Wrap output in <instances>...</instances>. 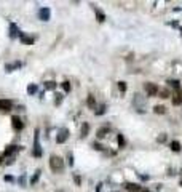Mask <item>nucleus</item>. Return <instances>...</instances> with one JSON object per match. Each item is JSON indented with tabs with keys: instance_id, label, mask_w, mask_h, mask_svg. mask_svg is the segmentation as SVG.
<instances>
[{
	"instance_id": "nucleus-22",
	"label": "nucleus",
	"mask_w": 182,
	"mask_h": 192,
	"mask_svg": "<svg viewBox=\"0 0 182 192\" xmlns=\"http://www.w3.org/2000/svg\"><path fill=\"white\" fill-rule=\"evenodd\" d=\"M40 173H42L40 170H37V171H35V174H34V176L31 178V184H35V183L38 181V178H40Z\"/></svg>"
},
{
	"instance_id": "nucleus-19",
	"label": "nucleus",
	"mask_w": 182,
	"mask_h": 192,
	"mask_svg": "<svg viewBox=\"0 0 182 192\" xmlns=\"http://www.w3.org/2000/svg\"><path fill=\"white\" fill-rule=\"evenodd\" d=\"M88 131H90V125H88V123H83V125H81V136H83V138L88 134Z\"/></svg>"
},
{
	"instance_id": "nucleus-2",
	"label": "nucleus",
	"mask_w": 182,
	"mask_h": 192,
	"mask_svg": "<svg viewBox=\"0 0 182 192\" xmlns=\"http://www.w3.org/2000/svg\"><path fill=\"white\" fill-rule=\"evenodd\" d=\"M133 104H134V107L137 109L139 112H144L145 111V98H144L142 94L136 93L134 94V99H133Z\"/></svg>"
},
{
	"instance_id": "nucleus-4",
	"label": "nucleus",
	"mask_w": 182,
	"mask_h": 192,
	"mask_svg": "<svg viewBox=\"0 0 182 192\" xmlns=\"http://www.w3.org/2000/svg\"><path fill=\"white\" fill-rule=\"evenodd\" d=\"M69 139V130L64 127V128H59L58 131V136H56V141H58V144H62Z\"/></svg>"
},
{
	"instance_id": "nucleus-5",
	"label": "nucleus",
	"mask_w": 182,
	"mask_h": 192,
	"mask_svg": "<svg viewBox=\"0 0 182 192\" xmlns=\"http://www.w3.org/2000/svg\"><path fill=\"white\" fill-rule=\"evenodd\" d=\"M38 18L42 19V21H48L50 18H51V10L50 8H40L38 10Z\"/></svg>"
},
{
	"instance_id": "nucleus-34",
	"label": "nucleus",
	"mask_w": 182,
	"mask_h": 192,
	"mask_svg": "<svg viewBox=\"0 0 182 192\" xmlns=\"http://www.w3.org/2000/svg\"><path fill=\"white\" fill-rule=\"evenodd\" d=\"M142 192H150V190H142Z\"/></svg>"
},
{
	"instance_id": "nucleus-25",
	"label": "nucleus",
	"mask_w": 182,
	"mask_h": 192,
	"mask_svg": "<svg viewBox=\"0 0 182 192\" xmlns=\"http://www.w3.org/2000/svg\"><path fill=\"white\" fill-rule=\"evenodd\" d=\"M27 93H29V94H34V93H37V85L31 83L29 87H27Z\"/></svg>"
},
{
	"instance_id": "nucleus-33",
	"label": "nucleus",
	"mask_w": 182,
	"mask_h": 192,
	"mask_svg": "<svg viewBox=\"0 0 182 192\" xmlns=\"http://www.w3.org/2000/svg\"><path fill=\"white\" fill-rule=\"evenodd\" d=\"M5 181H13V176H8V174H7V176H5Z\"/></svg>"
},
{
	"instance_id": "nucleus-23",
	"label": "nucleus",
	"mask_w": 182,
	"mask_h": 192,
	"mask_svg": "<svg viewBox=\"0 0 182 192\" xmlns=\"http://www.w3.org/2000/svg\"><path fill=\"white\" fill-rule=\"evenodd\" d=\"M45 88H47V90H54V88H56V82H53V80L47 82V83H45Z\"/></svg>"
},
{
	"instance_id": "nucleus-24",
	"label": "nucleus",
	"mask_w": 182,
	"mask_h": 192,
	"mask_svg": "<svg viewBox=\"0 0 182 192\" xmlns=\"http://www.w3.org/2000/svg\"><path fill=\"white\" fill-rule=\"evenodd\" d=\"M96 115H102V114H106V104H102V106H99V109H96Z\"/></svg>"
},
{
	"instance_id": "nucleus-31",
	"label": "nucleus",
	"mask_w": 182,
	"mask_h": 192,
	"mask_svg": "<svg viewBox=\"0 0 182 192\" xmlns=\"http://www.w3.org/2000/svg\"><path fill=\"white\" fill-rule=\"evenodd\" d=\"M19 184H21V186H24V184H26V174H22V176L19 178Z\"/></svg>"
},
{
	"instance_id": "nucleus-29",
	"label": "nucleus",
	"mask_w": 182,
	"mask_h": 192,
	"mask_svg": "<svg viewBox=\"0 0 182 192\" xmlns=\"http://www.w3.org/2000/svg\"><path fill=\"white\" fill-rule=\"evenodd\" d=\"M118 146H120V147H123V146H125V139H123V136H121V134H118Z\"/></svg>"
},
{
	"instance_id": "nucleus-9",
	"label": "nucleus",
	"mask_w": 182,
	"mask_h": 192,
	"mask_svg": "<svg viewBox=\"0 0 182 192\" xmlns=\"http://www.w3.org/2000/svg\"><path fill=\"white\" fill-rule=\"evenodd\" d=\"M110 133V127H101L99 130H97V133H96V136H97V139H102V138H106V136Z\"/></svg>"
},
{
	"instance_id": "nucleus-14",
	"label": "nucleus",
	"mask_w": 182,
	"mask_h": 192,
	"mask_svg": "<svg viewBox=\"0 0 182 192\" xmlns=\"http://www.w3.org/2000/svg\"><path fill=\"white\" fill-rule=\"evenodd\" d=\"M19 34H21V32L18 31V26H16V24H10V37L15 38V37L19 35Z\"/></svg>"
},
{
	"instance_id": "nucleus-10",
	"label": "nucleus",
	"mask_w": 182,
	"mask_h": 192,
	"mask_svg": "<svg viewBox=\"0 0 182 192\" xmlns=\"http://www.w3.org/2000/svg\"><path fill=\"white\" fill-rule=\"evenodd\" d=\"M21 150V146H8L7 149H5V155L8 157V155H13V154H16V152H19Z\"/></svg>"
},
{
	"instance_id": "nucleus-18",
	"label": "nucleus",
	"mask_w": 182,
	"mask_h": 192,
	"mask_svg": "<svg viewBox=\"0 0 182 192\" xmlns=\"http://www.w3.org/2000/svg\"><path fill=\"white\" fill-rule=\"evenodd\" d=\"M153 111H155V114H165L166 112V107L165 106H155V107H153Z\"/></svg>"
},
{
	"instance_id": "nucleus-3",
	"label": "nucleus",
	"mask_w": 182,
	"mask_h": 192,
	"mask_svg": "<svg viewBox=\"0 0 182 192\" xmlns=\"http://www.w3.org/2000/svg\"><path fill=\"white\" fill-rule=\"evenodd\" d=\"M144 90H145V93L149 94V96H155V94H158V87H157V83H152V82H147V83H144Z\"/></svg>"
},
{
	"instance_id": "nucleus-20",
	"label": "nucleus",
	"mask_w": 182,
	"mask_h": 192,
	"mask_svg": "<svg viewBox=\"0 0 182 192\" xmlns=\"http://www.w3.org/2000/svg\"><path fill=\"white\" fill-rule=\"evenodd\" d=\"M168 83H170V87H173L176 91L177 90H180V85H179V80H170V82H168Z\"/></svg>"
},
{
	"instance_id": "nucleus-32",
	"label": "nucleus",
	"mask_w": 182,
	"mask_h": 192,
	"mask_svg": "<svg viewBox=\"0 0 182 192\" xmlns=\"http://www.w3.org/2000/svg\"><path fill=\"white\" fill-rule=\"evenodd\" d=\"M93 147H94V149H97V150H102V146H101V144H97V143H94V144H93Z\"/></svg>"
},
{
	"instance_id": "nucleus-13",
	"label": "nucleus",
	"mask_w": 182,
	"mask_h": 192,
	"mask_svg": "<svg viewBox=\"0 0 182 192\" xmlns=\"http://www.w3.org/2000/svg\"><path fill=\"white\" fill-rule=\"evenodd\" d=\"M126 190H130V192H141L142 189H141V186H139V184L128 183V184H126Z\"/></svg>"
},
{
	"instance_id": "nucleus-15",
	"label": "nucleus",
	"mask_w": 182,
	"mask_h": 192,
	"mask_svg": "<svg viewBox=\"0 0 182 192\" xmlns=\"http://www.w3.org/2000/svg\"><path fill=\"white\" fill-rule=\"evenodd\" d=\"M21 66H22V63L16 61V63H13V64H7V66H5V69H7V72H11L13 69H16V67H21Z\"/></svg>"
},
{
	"instance_id": "nucleus-35",
	"label": "nucleus",
	"mask_w": 182,
	"mask_h": 192,
	"mask_svg": "<svg viewBox=\"0 0 182 192\" xmlns=\"http://www.w3.org/2000/svg\"><path fill=\"white\" fill-rule=\"evenodd\" d=\"M0 163H2V157H0Z\"/></svg>"
},
{
	"instance_id": "nucleus-26",
	"label": "nucleus",
	"mask_w": 182,
	"mask_h": 192,
	"mask_svg": "<svg viewBox=\"0 0 182 192\" xmlns=\"http://www.w3.org/2000/svg\"><path fill=\"white\" fill-rule=\"evenodd\" d=\"M96 16H97V18H99V21H101V23H102V21L106 19V16H104V13H102L101 10H96Z\"/></svg>"
},
{
	"instance_id": "nucleus-30",
	"label": "nucleus",
	"mask_w": 182,
	"mask_h": 192,
	"mask_svg": "<svg viewBox=\"0 0 182 192\" xmlns=\"http://www.w3.org/2000/svg\"><path fill=\"white\" fill-rule=\"evenodd\" d=\"M158 143H165L166 141V134H161V136H158V139H157Z\"/></svg>"
},
{
	"instance_id": "nucleus-27",
	"label": "nucleus",
	"mask_w": 182,
	"mask_h": 192,
	"mask_svg": "<svg viewBox=\"0 0 182 192\" xmlns=\"http://www.w3.org/2000/svg\"><path fill=\"white\" fill-rule=\"evenodd\" d=\"M62 88H64V91H71V83L69 82H62Z\"/></svg>"
},
{
	"instance_id": "nucleus-28",
	"label": "nucleus",
	"mask_w": 182,
	"mask_h": 192,
	"mask_svg": "<svg viewBox=\"0 0 182 192\" xmlns=\"http://www.w3.org/2000/svg\"><path fill=\"white\" fill-rule=\"evenodd\" d=\"M118 88H120V91H126V83L125 82H118Z\"/></svg>"
},
{
	"instance_id": "nucleus-11",
	"label": "nucleus",
	"mask_w": 182,
	"mask_h": 192,
	"mask_svg": "<svg viewBox=\"0 0 182 192\" xmlns=\"http://www.w3.org/2000/svg\"><path fill=\"white\" fill-rule=\"evenodd\" d=\"M173 104H174V106L182 104V88L177 90V91L174 93V96H173Z\"/></svg>"
},
{
	"instance_id": "nucleus-1",
	"label": "nucleus",
	"mask_w": 182,
	"mask_h": 192,
	"mask_svg": "<svg viewBox=\"0 0 182 192\" xmlns=\"http://www.w3.org/2000/svg\"><path fill=\"white\" fill-rule=\"evenodd\" d=\"M50 168L54 171V173H59L64 170V160L59 157V155H51L50 157Z\"/></svg>"
},
{
	"instance_id": "nucleus-7",
	"label": "nucleus",
	"mask_w": 182,
	"mask_h": 192,
	"mask_svg": "<svg viewBox=\"0 0 182 192\" xmlns=\"http://www.w3.org/2000/svg\"><path fill=\"white\" fill-rule=\"evenodd\" d=\"M11 125H13V128H15L16 131H21L22 127H24V123H22V120H21L18 115H13V119H11Z\"/></svg>"
},
{
	"instance_id": "nucleus-16",
	"label": "nucleus",
	"mask_w": 182,
	"mask_h": 192,
	"mask_svg": "<svg viewBox=\"0 0 182 192\" xmlns=\"http://www.w3.org/2000/svg\"><path fill=\"white\" fill-rule=\"evenodd\" d=\"M86 104H88V107H90V109H96V101H94V96H93V94H90V96H88Z\"/></svg>"
},
{
	"instance_id": "nucleus-6",
	"label": "nucleus",
	"mask_w": 182,
	"mask_h": 192,
	"mask_svg": "<svg viewBox=\"0 0 182 192\" xmlns=\"http://www.w3.org/2000/svg\"><path fill=\"white\" fill-rule=\"evenodd\" d=\"M34 155L42 157V147H40V136L38 131H35V144H34Z\"/></svg>"
},
{
	"instance_id": "nucleus-21",
	"label": "nucleus",
	"mask_w": 182,
	"mask_h": 192,
	"mask_svg": "<svg viewBox=\"0 0 182 192\" xmlns=\"http://www.w3.org/2000/svg\"><path fill=\"white\" fill-rule=\"evenodd\" d=\"M158 94H160V98H170V90H168V88H163V90L158 91Z\"/></svg>"
},
{
	"instance_id": "nucleus-8",
	"label": "nucleus",
	"mask_w": 182,
	"mask_h": 192,
	"mask_svg": "<svg viewBox=\"0 0 182 192\" xmlns=\"http://www.w3.org/2000/svg\"><path fill=\"white\" fill-rule=\"evenodd\" d=\"M11 107H13V103L10 99H0V111H2V112L11 111Z\"/></svg>"
},
{
	"instance_id": "nucleus-17",
	"label": "nucleus",
	"mask_w": 182,
	"mask_h": 192,
	"mask_svg": "<svg viewBox=\"0 0 182 192\" xmlns=\"http://www.w3.org/2000/svg\"><path fill=\"white\" fill-rule=\"evenodd\" d=\"M171 150H174V152H180V143L179 141H173L171 143Z\"/></svg>"
},
{
	"instance_id": "nucleus-12",
	"label": "nucleus",
	"mask_w": 182,
	"mask_h": 192,
	"mask_svg": "<svg viewBox=\"0 0 182 192\" xmlns=\"http://www.w3.org/2000/svg\"><path fill=\"white\" fill-rule=\"evenodd\" d=\"M19 38H21V42L22 43H26V45H31V43H34V37H29V35H26V34H19Z\"/></svg>"
}]
</instances>
